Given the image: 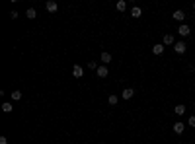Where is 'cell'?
<instances>
[{
    "label": "cell",
    "instance_id": "obj_1",
    "mask_svg": "<svg viewBox=\"0 0 195 144\" xmlns=\"http://www.w3.org/2000/svg\"><path fill=\"white\" fill-rule=\"evenodd\" d=\"M186 49H187V45L183 43V41H176V45H174V51H176L178 55H183V53H186Z\"/></svg>",
    "mask_w": 195,
    "mask_h": 144
},
{
    "label": "cell",
    "instance_id": "obj_2",
    "mask_svg": "<svg viewBox=\"0 0 195 144\" xmlns=\"http://www.w3.org/2000/svg\"><path fill=\"white\" fill-rule=\"evenodd\" d=\"M178 33H180L182 37H187L189 33H191V28H189V25H187V24H182V25H180V28H178Z\"/></svg>",
    "mask_w": 195,
    "mask_h": 144
},
{
    "label": "cell",
    "instance_id": "obj_3",
    "mask_svg": "<svg viewBox=\"0 0 195 144\" xmlns=\"http://www.w3.org/2000/svg\"><path fill=\"white\" fill-rule=\"evenodd\" d=\"M172 18L176 20V22H182L183 24V20H186V12H183V10H176V12L172 14Z\"/></svg>",
    "mask_w": 195,
    "mask_h": 144
},
{
    "label": "cell",
    "instance_id": "obj_4",
    "mask_svg": "<svg viewBox=\"0 0 195 144\" xmlns=\"http://www.w3.org/2000/svg\"><path fill=\"white\" fill-rule=\"evenodd\" d=\"M96 74H98V78H105L109 74V70H107V66H105V65H102V66H98Z\"/></svg>",
    "mask_w": 195,
    "mask_h": 144
},
{
    "label": "cell",
    "instance_id": "obj_5",
    "mask_svg": "<svg viewBox=\"0 0 195 144\" xmlns=\"http://www.w3.org/2000/svg\"><path fill=\"white\" fill-rule=\"evenodd\" d=\"M133 95H135V90L133 88H125L123 92H121V98H123V99H131Z\"/></svg>",
    "mask_w": 195,
    "mask_h": 144
},
{
    "label": "cell",
    "instance_id": "obj_6",
    "mask_svg": "<svg viewBox=\"0 0 195 144\" xmlns=\"http://www.w3.org/2000/svg\"><path fill=\"white\" fill-rule=\"evenodd\" d=\"M183 131H186V125H183V123H174V132H176V135H183Z\"/></svg>",
    "mask_w": 195,
    "mask_h": 144
},
{
    "label": "cell",
    "instance_id": "obj_7",
    "mask_svg": "<svg viewBox=\"0 0 195 144\" xmlns=\"http://www.w3.org/2000/svg\"><path fill=\"white\" fill-rule=\"evenodd\" d=\"M82 74H84V68L80 65H74V68H72V76H74V78H82Z\"/></svg>",
    "mask_w": 195,
    "mask_h": 144
},
{
    "label": "cell",
    "instance_id": "obj_8",
    "mask_svg": "<svg viewBox=\"0 0 195 144\" xmlns=\"http://www.w3.org/2000/svg\"><path fill=\"white\" fill-rule=\"evenodd\" d=\"M45 8H47V10H49V12L53 14V12H57V10H59V4H57L55 0H49V2L45 4Z\"/></svg>",
    "mask_w": 195,
    "mask_h": 144
},
{
    "label": "cell",
    "instance_id": "obj_9",
    "mask_svg": "<svg viewBox=\"0 0 195 144\" xmlns=\"http://www.w3.org/2000/svg\"><path fill=\"white\" fill-rule=\"evenodd\" d=\"M162 45H176V41H174V35H164V39H162Z\"/></svg>",
    "mask_w": 195,
    "mask_h": 144
},
{
    "label": "cell",
    "instance_id": "obj_10",
    "mask_svg": "<svg viewBox=\"0 0 195 144\" xmlns=\"http://www.w3.org/2000/svg\"><path fill=\"white\" fill-rule=\"evenodd\" d=\"M152 53H154V55H162V53H164V45H162V43L154 45V47H152Z\"/></svg>",
    "mask_w": 195,
    "mask_h": 144
},
{
    "label": "cell",
    "instance_id": "obj_11",
    "mask_svg": "<svg viewBox=\"0 0 195 144\" xmlns=\"http://www.w3.org/2000/svg\"><path fill=\"white\" fill-rule=\"evenodd\" d=\"M141 14H143V10H141L139 6H133V8H131V16H133V18H141Z\"/></svg>",
    "mask_w": 195,
    "mask_h": 144
},
{
    "label": "cell",
    "instance_id": "obj_12",
    "mask_svg": "<svg viewBox=\"0 0 195 144\" xmlns=\"http://www.w3.org/2000/svg\"><path fill=\"white\" fill-rule=\"evenodd\" d=\"M174 113H176V115H183V113H186V105H176V107H174Z\"/></svg>",
    "mask_w": 195,
    "mask_h": 144
},
{
    "label": "cell",
    "instance_id": "obj_13",
    "mask_svg": "<svg viewBox=\"0 0 195 144\" xmlns=\"http://www.w3.org/2000/svg\"><path fill=\"white\" fill-rule=\"evenodd\" d=\"M102 62H103V65L105 66H107V62H111V55H109V53H102Z\"/></svg>",
    "mask_w": 195,
    "mask_h": 144
},
{
    "label": "cell",
    "instance_id": "obj_14",
    "mask_svg": "<svg viewBox=\"0 0 195 144\" xmlns=\"http://www.w3.org/2000/svg\"><path fill=\"white\" fill-rule=\"evenodd\" d=\"M115 8H117L119 12H125V8H127V2H125V0H119V2L115 4Z\"/></svg>",
    "mask_w": 195,
    "mask_h": 144
},
{
    "label": "cell",
    "instance_id": "obj_15",
    "mask_svg": "<svg viewBox=\"0 0 195 144\" xmlns=\"http://www.w3.org/2000/svg\"><path fill=\"white\" fill-rule=\"evenodd\" d=\"M12 103H2V111H4V113H12Z\"/></svg>",
    "mask_w": 195,
    "mask_h": 144
},
{
    "label": "cell",
    "instance_id": "obj_16",
    "mask_svg": "<svg viewBox=\"0 0 195 144\" xmlns=\"http://www.w3.org/2000/svg\"><path fill=\"white\" fill-rule=\"evenodd\" d=\"M25 16H28V18H29V20H33V18H35V16H37V12H35V8H29V10H28V12H25Z\"/></svg>",
    "mask_w": 195,
    "mask_h": 144
},
{
    "label": "cell",
    "instance_id": "obj_17",
    "mask_svg": "<svg viewBox=\"0 0 195 144\" xmlns=\"http://www.w3.org/2000/svg\"><path fill=\"white\" fill-rule=\"evenodd\" d=\"M109 105H117V101H119V98H117V95H109Z\"/></svg>",
    "mask_w": 195,
    "mask_h": 144
},
{
    "label": "cell",
    "instance_id": "obj_18",
    "mask_svg": "<svg viewBox=\"0 0 195 144\" xmlns=\"http://www.w3.org/2000/svg\"><path fill=\"white\" fill-rule=\"evenodd\" d=\"M12 99H22V92H20V90H16V92H12Z\"/></svg>",
    "mask_w": 195,
    "mask_h": 144
},
{
    "label": "cell",
    "instance_id": "obj_19",
    "mask_svg": "<svg viewBox=\"0 0 195 144\" xmlns=\"http://www.w3.org/2000/svg\"><path fill=\"white\" fill-rule=\"evenodd\" d=\"M187 125H189V127H193V129H195V115H191V117L187 119Z\"/></svg>",
    "mask_w": 195,
    "mask_h": 144
},
{
    "label": "cell",
    "instance_id": "obj_20",
    "mask_svg": "<svg viewBox=\"0 0 195 144\" xmlns=\"http://www.w3.org/2000/svg\"><path fill=\"white\" fill-rule=\"evenodd\" d=\"M88 68H90V70H98V65L96 62H88Z\"/></svg>",
    "mask_w": 195,
    "mask_h": 144
},
{
    "label": "cell",
    "instance_id": "obj_21",
    "mask_svg": "<svg viewBox=\"0 0 195 144\" xmlns=\"http://www.w3.org/2000/svg\"><path fill=\"white\" fill-rule=\"evenodd\" d=\"M0 144H8V138L6 136H0Z\"/></svg>",
    "mask_w": 195,
    "mask_h": 144
},
{
    "label": "cell",
    "instance_id": "obj_22",
    "mask_svg": "<svg viewBox=\"0 0 195 144\" xmlns=\"http://www.w3.org/2000/svg\"><path fill=\"white\" fill-rule=\"evenodd\" d=\"M10 18L16 20V18H18V12H14V10H12V12H10Z\"/></svg>",
    "mask_w": 195,
    "mask_h": 144
},
{
    "label": "cell",
    "instance_id": "obj_23",
    "mask_svg": "<svg viewBox=\"0 0 195 144\" xmlns=\"http://www.w3.org/2000/svg\"><path fill=\"white\" fill-rule=\"evenodd\" d=\"M193 10H195V2H193Z\"/></svg>",
    "mask_w": 195,
    "mask_h": 144
}]
</instances>
